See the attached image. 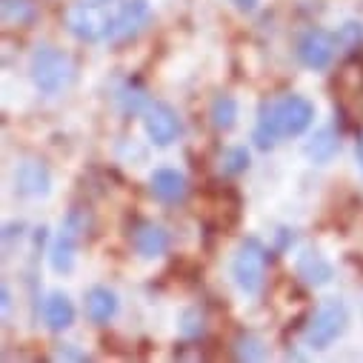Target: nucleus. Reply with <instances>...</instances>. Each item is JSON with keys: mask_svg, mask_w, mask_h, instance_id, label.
Returning <instances> with one entry per match:
<instances>
[{"mask_svg": "<svg viewBox=\"0 0 363 363\" xmlns=\"http://www.w3.org/2000/svg\"><path fill=\"white\" fill-rule=\"evenodd\" d=\"M315 121V104L303 95H284L272 104L260 106L257 123H255V143L257 149H272L281 138H298L303 135Z\"/></svg>", "mask_w": 363, "mask_h": 363, "instance_id": "obj_1", "label": "nucleus"}, {"mask_svg": "<svg viewBox=\"0 0 363 363\" xmlns=\"http://www.w3.org/2000/svg\"><path fill=\"white\" fill-rule=\"evenodd\" d=\"M29 74L40 95H57L72 77V60L57 46H38L29 60Z\"/></svg>", "mask_w": 363, "mask_h": 363, "instance_id": "obj_2", "label": "nucleus"}, {"mask_svg": "<svg viewBox=\"0 0 363 363\" xmlns=\"http://www.w3.org/2000/svg\"><path fill=\"white\" fill-rule=\"evenodd\" d=\"M106 9L109 6L98 4V0H77V4L66 12V29L83 43L104 40V38H109L112 15H115V12H106Z\"/></svg>", "mask_w": 363, "mask_h": 363, "instance_id": "obj_3", "label": "nucleus"}, {"mask_svg": "<svg viewBox=\"0 0 363 363\" xmlns=\"http://www.w3.org/2000/svg\"><path fill=\"white\" fill-rule=\"evenodd\" d=\"M232 281L243 295H249V298L260 295V289L266 284V252L255 238L243 240L240 249L235 252V257H232Z\"/></svg>", "mask_w": 363, "mask_h": 363, "instance_id": "obj_4", "label": "nucleus"}, {"mask_svg": "<svg viewBox=\"0 0 363 363\" xmlns=\"http://www.w3.org/2000/svg\"><path fill=\"white\" fill-rule=\"evenodd\" d=\"M349 326V309L340 298H329L318 306L306 326V343L312 349H329Z\"/></svg>", "mask_w": 363, "mask_h": 363, "instance_id": "obj_5", "label": "nucleus"}, {"mask_svg": "<svg viewBox=\"0 0 363 363\" xmlns=\"http://www.w3.org/2000/svg\"><path fill=\"white\" fill-rule=\"evenodd\" d=\"M12 184H15V192L21 198H29V201H40L52 192V172L46 169L43 160L38 157H26L15 166L12 172Z\"/></svg>", "mask_w": 363, "mask_h": 363, "instance_id": "obj_6", "label": "nucleus"}, {"mask_svg": "<svg viewBox=\"0 0 363 363\" xmlns=\"http://www.w3.org/2000/svg\"><path fill=\"white\" fill-rule=\"evenodd\" d=\"M335 49H337V38L326 29H309L298 40V57L312 72L329 69L332 60H335Z\"/></svg>", "mask_w": 363, "mask_h": 363, "instance_id": "obj_7", "label": "nucleus"}, {"mask_svg": "<svg viewBox=\"0 0 363 363\" xmlns=\"http://www.w3.org/2000/svg\"><path fill=\"white\" fill-rule=\"evenodd\" d=\"M83 229H86L83 215H80L77 209L69 212V218H66V223H63V229H60V235H57V240H55V246H52V255H49V266L57 272V275H69V272L74 269L77 238H80Z\"/></svg>", "mask_w": 363, "mask_h": 363, "instance_id": "obj_8", "label": "nucleus"}, {"mask_svg": "<svg viewBox=\"0 0 363 363\" xmlns=\"http://www.w3.org/2000/svg\"><path fill=\"white\" fill-rule=\"evenodd\" d=\"M149 21H152L149 0H126V4H121L112 15V29H109L106 40H112V43L129 40L138 32H143V26H149Z\"/></svg>", "mask_w": 363, "mask_h": 363, "instance_id": "obj_9", "label": "nucleus"}, {"mask_svg": "<svg viewBox=\"0 0 363 363\" xmlns=\"http://www.w3.org/2000/svg\"><path fill=\"white\" fill-rule=\"evenodd\" d=\"M143 129H146V138L155 146H172L180 135L177 112L169 104H152L143 115Z\"/></svg>", "mask_w": 363, "mask_h": 363, "instance_id": "obj_10", "label": "nucleus"}, {"mask_svg": "<svg viewBox=\"0 0 363 363\" xmlns=\"http://www.w3.org/2000/svg\"><path fill=\"white\" fill-rule=\"evenodd\" d=\"M295 275L306 284V286H329L335 281V266L315 249H303L295 257Z\"/></svg>", "mask_w": 363, "mask_h": 363, "instance_id": "obj_11", "label": "nucleus"}, {"mask_svg": "<svg viewBox=\"0 0 363 363\" xmlns=\"http://www.w3.org/2000/svg\"><path fill=\"white\" fill-rule=\"evenodd\" d=\"M149 186H152V195L157 201L174 203V201H180V198L186 195V177L180 174L177 169H172V166H160V169L152 172Z\"/></svg>", "mask_w": 363, "mask_h": 363, "instance_id": "obj_12", "label": "nucleus"}, {"mask_svg": "<svg viewBox=\"0 0 363 363\" xmlns=\"http://www.w3.org/2000/svg\"><path fill=\"white\" fill-rule=\"evenodd\" d=\"M86 318L92 320V323H109L115 315H118V306H121V301H118V295L109 289V286H92L86 292Z\"/></svg>", "mask_w": 363, "mask_h": 363, "instance_id": "obj_13", "label": "nucleus"}, {"mask_svg": "<svg viewBox=\"0 0 363 363\" xmlns=\"http://www.w3.org/2000/svg\"><path fill=\"white\" fill-rule=\"evenodd\" d=\"M169 249V235L163 226L157 223H140L138 232H135V252L146 260H155L160 255H166Z\"/></svg>", "mask_w": 363, "mask_h": 363, "instance_id": "obj_14", "label": "nucleus"}, {"mask_svg": "<svg viewBox=\"0 0 363 363\" xmlns=\"http://www.w3.org/2000/svg\"><path fill=\"white\" fill-rule=\"evenodd\" d=\"M43 320L52 332H63L74 323V303L66 292H52L43 301Z\"/></svg>", "mask_w": 363, "mask_h": 363, "instance_id": "obj_15", "label": "nucleus"}, {"mask_svg": "<svg viewBox=\"0 0 363 363\" xmlns=\"http://www.w3.org/2000/svg\"><path fill=\"white\" fill-rule=\"evenodd\" d=\"M337 149H340L337 132H335L332 126H323V129H318V132H315V135L306 140V146H303V155H306L312 163L323 166V163H332V160H335Z\"/></svg>", "mask_w": 363, "mask_h": 363, "instance_id": "obj_16", "label": "nucleus"}, {"mask_svg": "<svg viewBox=\"0 0 363 363\" xmlns=\"http://www.w3.org/2000/svg\"><path fill=\"white\" fill-rule=\"evenodd\" d=\"M209 118H212L215 129L229 132L238 123V118H240V106H238V101L232 95H218L212 101V106H209Z\"/></svg>", "mask_w": 363, "mask_h": 363, "instance_id": "obj_17", "label": "nucleus"}, {"mask_svg": "<svg viewBox=\"0 0 363 363\" xmlns=\"http://www.w3.org/2000/svg\"><path fill=\"white\" fill-rule=\"evenodd\" d=\"M35 18V9L29 0H4V21L6 23H15V26H26L32 23Z\"/></svg>", "mask_w": 363, "mask_h": 363, "instance_id": "obj_18", "label": "nucleus"}, {"mask_svg": "<svg viewBox=\"0 0 363 363\" xmlns=\"http://www.w3.org/2000/svg\"><path fill=\"white\" fill-rule=\"evenodd\" d=\"M177 332L186 335V337H195L203 332V312L201 309H184L177 318Z\"/></svg>", "mask_w": 363, "mask_h": 363, "instance_id": "obj_19", "label": "nucleus"}, {"mask_svg": "<svg viewBox=\"0 0 363 363\" xmlns=\"http://www.w3.org/2000/svg\"><path fill=\"white\" fill-rule=\"evenodd\" d=\"M238 357H243V360H263L266 357V343L260 337H255V335H246L238 343Z\"/></svg>", "mask_w": 363, "mask_h": 363, "instance_id": "obj_20", "label": "nucleus"}, {"mask_svg": "<svg viewBox=\"0 0 363 363\" xmlns=\"http://www.w3.org/2000/svg\"><path fill=\"white\" fill-rule=\"evenodd\" d=\"M246 166H249V152H246L243 146H235V149H229V152L223 155V172L238 174V172H243Z\"/></svg>", "mask_w": 363, "mask_h": 363, "instance_id": "obj_21", "label": "nucleus"}, {"mask_svg": "<svg viewBox=\"0 0 363 363\" xmlns=\"http://www.w3.org/2000/svg\"><path fill=\"white\" fill-rule=\"evenodd\" d=\"M360 40H363V23H354V21L346 23L337 35V43H346V46H360Z\"/></svg>", "mask_w": 363, "mask_h": 363, "instance_id": "obj_22", "label": "nucleus"}, {"mask_svg": "<svg viewBox=\"0 0 363 363\" xmlns=\"http://www.w3.org/2000/svg\"><path fill=\"white\" fill-rule=\"evenodd\" d=\"M229 4H232L238 12H255L260 0H229Z\"/></svg>", "mask_w": 363, "mask_h": 363, "instance_id": "obj_23", "label": "nucleus"}, {"mask_svg": "<svg viewBox=\"0 0 363 363\" xmlns=\"http://www.w3.org/2000/svg\"><path fill=\"white\" fill-rule=\"evenodd\" d=\"M9 306H12V292L9 286H4V312H9Z\"/></svg>", "mask_w": 363, "mask_h": 363, "instance_id": "obj_24", "label": "nucleus"}, {"mask_svg": "<svg viewBox=\"0 0 363 363\" xmlns=\"http://www.w3.org/2000/svg\"><path fill=\"white\" fill-rule=\"evenodd\" d=\"M357 163H360V169H363V138H360V143H357Z\"/></svg>", "mask_w": 363, "mask_h": 363, "instance_id": "obj_25", "label": "nucleus"}]
</instances>
